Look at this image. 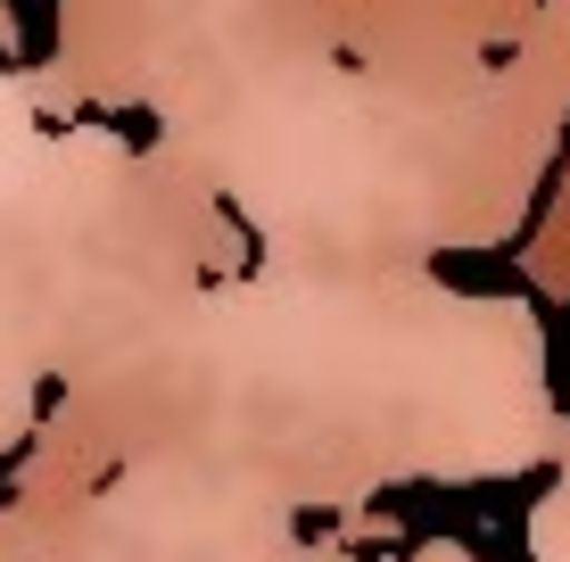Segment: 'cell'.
Here are the masks:
<instances>
[{
	"label": "cell",
	"instance_id": "1",
	"mask_svg": "<svg viewBox=\"0 0 570 562\" xmlns=\"http://www.w3.org/2000/svg\"><path fill=\"white\" fill-rule=\"evenodd\" d=\"M439 282H455V289H513V298H529V306L546 298V289L529 282L513 257H455V248H446V257H439Z\"/></svg>",
	"mask_w": 570,
	"mask_h": 562
},
{
	"label": "cell",
	"instance_id": "2",
	"mask_svg": "<svg viewBox=\"0 0 570 562\" xmlns=\"http://www.w3.org/2000/svg\"><path fill=\"white\" fill-rule=\"evenodd\" d=\"M33 455H42V431H26V438H9V447H0V505H17V480H26Z\"/></svg>",
	"mask_w": 570,
	"mask_h": 562
},
{
	"label": "cell",
	"instance_id": "3",
	"mask_svg": "<svg viewBox=\"0 0 570 562\" xmlns=\"http://www.w3.org/2000/svg\"><path fill=\"white\" fill-rule=\"evenodd\" d=\"M298 538L314 546V538H347V513H331V505H306L298 513Z\"/></svg>",
	"mask_w": 570,
	"mask_h": 562
},
{
	"label": "cell",
	"instance_id": "4",
	"mask_svg": "<svg viewBox=\"0 0 570 562\" xmlns=\"http://www.w3.org/2000/svg\"><path fill=\"white\" fill-rule=\"evenodd\" d=\"M58 405H67V373H42V381H33V431H42Z\"/></svg>",
	"mask_w": 570,
	"mask_h": 562
},
{
	"label": "cell",
	"instance_id": "5",
	"mask_svg": "<svg viewBox=\"0 0 570 562\" xmlns=\"http://www.w3.org/2000/svg\"><path fill=\"white\" fill-rule=\"evenodd\" d=\"M108 125H116V132H125V141H132V149H149V141H157V116H149V108H116V116H108Z\"/></svg>",
	"mask_w": 570,
	"mask_h": 562
}]
</instances>
